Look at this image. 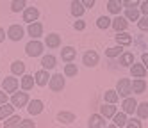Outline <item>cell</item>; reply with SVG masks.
I'll list each match as a JSON object with an SVG mask.
<instances>
[{
  "instance_id": "6da1fadb",
  "label": "cell",
  "mask_w": 148,
  "mask_h": 128,
  "mask_svg": "<svg viewBox=\"0 0 148 128\" xmlns=\"http://www.w3.org/2000/svg\"><path fill=\"white\" fill-rule=\"evenodd\" d=\"M25 52H27L29 57H38V55H41V53H43V45H41L38 39H32V41L27 43Z\"/></svg>"
},
{
  "instance_id": "7a4b0ae2",
  "label": "cell",
  "mask_w": 148,
  "mask_h": 128,
  "mask_svg": "<svg viewBox=\"0 0 148 128\" xmlns=\"http://www.w3.org/2000/svg\"><path fill=\"white\" fill-rule=\"evenodd\" d=\"M116 91H118L120 96H123V98H127V96H130L134 91H132V82L129 78H121L118 82V85H116Z\"/></svg>"
},
{
  "instance_id": "3957f363",
  "label": "cell",
  "mask_w": 148,
  "mask_h": 128,
  "mask_svg": "<svg viewBox=\"0 0 148 128\" xmlns=\"http://www.w3.org/2000/svg\"><path fill=\"white\" fill-rule=\"evenodd\" d=\"M27 101H29V94L27 93H13V98H11V103L14 105V107H23V105H27Z\"/></svg>"
},
{
  "instance_id": "277c9868",
  "label": "cell",
  "mask_w": 148,
  "mask_h": 128,
  "mask_svg": "<svg viewBox=\"0 0 148 128\" xmlns=\"http://www.w3.org/2000/svg\"><path fill=\"white\" fill-rule=\"evenodd\" d=\"M64 87V78H62V75H54V77H50V89L57 93V91H62Z\"/></svg>"
},
{
  "instance_id": "5b68a950",
  "label": "cell",
  "mask_w": 148,
  "mask_h": 128,
  "mask_svg": "<svg viewBox=\"0 0 148 128\" xmlns=\"http://www.w3.org/2000/svg\"><path fill=\"white\" fill-rule=\"evenodd\" d=\"M2 87H4L5 93H14L18 89V78H14V77H5L4 82H2Z\"/></svg>"
},
{
  "instance_id": "8992f818",
  "label": "cell",
  "mask_w": 148,
  "mask_h": 128,
  "mask_svg": "<svg viewBox=\"0 0 148 128\" xmlns=\"http://www.w3.org/2000/svg\"><path fill=\"white\" fill-rule=\"evenodd\" d=\"M7 36H9V39H13V41H20L23 37V29L20 25H11L9 30H7Z\"/></svg>"
},
{
  "instance_id": "52a82bcc",
  "label": "cell",
  "mask_w": 148,
  "mask_h": 128,
  "mask_svg": "<svg viewBox=\"0 0 148 128\" xmlns=\"http://www.w3.org/2000/svg\"><path fill=\"white\" fill-rule=\"evenodd\" d=\"M84 64H86L88 68H91V66H97L98 64V53L97 52H93V50H89V52H86L84 53Z\"/></svg>"
},
{
  "instance_id": "ba28073f",
  "label": "cell",
  "mask_w": 148,
  "mask_h": 128,
  "mask_svg": "<svg viewBox=\"0 0 148 128\" xmlns=\"http://www.w3.org/2000/svg\"><path fill=\"white\" fill-rule=\"evenodd\" d=\"M88 126H91V128H105V117H103L102 114H100V116H98V114L91 116Z\"/></svg>"
},
{
  "instance_id": "9c48e42d",
  "label": "cell",
  "mask_w": 148,
  "mask_h": 128,
  "mask_svg": "<svg viewBox=\"0 0 148 128\" xmlns=\"http://www.w3.org/2000/svg\"><path fill=\"white\" fill-rule=\"evenodd\" d=\"M39 16V11L36 7H27L25 13H23V21H27V23H32V21H36Z\"/></svg>"
},
{
  "instance_id": "30bf717a",
  "label": "cell",
  "mask_w": 148,
  "mask_h": 128,
  "mask_svg": "<svg viewBox=\"0 0 148 128\" xmlns=\"http://www.w3.org/2000/svg\"><path fill=\"white\" fill-rule=\"evenodd\" d=\"M123 112L125 114H134V110L137 109V101L134 100V98H129V96H127V98L123 100Z\"/></svg>"
},
{
  "instance_id": "8fae6325",
  "label": "cell",
  "mask_w": 148,
  "mask_h": 128,
  "mask_svg": "<svg viewBox=\"0 0 148 128\" xmlns=\"http://www.w3.org/2000/svg\"><path fill=\"white\" fill-rule=\"evenodd\" d=\"M127 25H129V23H127V18H123V16H116L114 20H112V23H111V27L116 30V32H121V30H125L127 29Z\"/></svg>"
},
{
  "instance_id": "7c38bea8",
  "label": "cell",
  "mask_w": 148,
  "mask_h": 128,
  "mask_svg": "<svg viewBox=\"0 0 148 128\" xmlns=\"http://www.w3.org/2000/svg\"><path fill=\"white\" fill-rule=\"evenodd\" d=\"M130 73H132V77L136 78H145V75H146V68H145V64H132L130 66Z\"/></svg>"
},
{
  "instance_id": "4fadbf2b",
  "label": "cell",
  "mask_w": 148,
  "mask_h": 128,
  "mask_svg": "<svg viewBox=\"0 0 148 128\" xmlns=\"http://www.w3.org/2000/svg\"><path fill=\"white\" fill-rule=\"evenodd\" d=\"M27 32H29V36H32L34 39H38V37L41 36V32H43V27H41V23H36V21H32V23H29Z\"/></svg>"
},
{
  "instance_id": "5bb4252c",
  "label": "cell",
  "mask_w": 148,
  "mask_h": 128,
  "mask_svg": "<svg viewBox=\"0 0 148 128\" xmlns=\"http://www.w3.org/2000/svg\"><path fill=\"white\" fill-rule=\"evenodd\" d=\"M84 11H86V7H84V4L80 2V0H73V2H71V14L73 16L80 18L84 14Z\"/></svg>"
},
{
  "instance_id": "9a60e30c",
  "label": "cell",
  "mask_w": 148,
  "mask_h": 128,
  "mask_svg": "<svg viewBox=\"0 0 148 128\" xmlns=\"http://www.w3.org/2000/svg\"><path fill=\"white\" fill-rule=\"evenodd\" d=\"M75 55H77V52H75V48H71V46H66V48L61 50V57H62V61H66V62H71L73 59H75Z\"/></svg>"
},
{
  "instance_id": "2e32d148",
  "label": "cell",
  "mask_w": 148,
  "mask_h": 128,
  "mask_svg": "<svg viewBox=\"0 0 148 128\" xmlns=\"http://www.w3.org/2000/svg\"><path fill=\"white\" fill-rule=\"evenodd\" d=\"M41 110H43V101H41V100H32V101L29 103V112L32 114V116L41 114Z\"/></svg>"
},
{
  "instance_id": "e0dca14e",
  "label": "cell",
  "mask_w": 148,
  "mask_h": 128,
  "mask_svg": "<svg viewBox=\"0 0 148 128\" xmlns=\"http://www.w3.org/2000/svg\"><path fill=\"white\" fill-rule=\"evenodd\" d=\"M121 7H123L121 0H109V2H107V9H109V13H112V14H120Z\"/></svg>"
},
{
  "instance_id": "ac0fdd59",
  "label": "cell",
  "mask_w": 148,
  "mask_h": 128,
  "mask_svg": "<svg viewBox=\"0 0 148 128\" xmlns=\"http://www.w3.org/2000/svg\"><path fill=\"white\" fill-rule=\"evenodd\" d=\"M100 114L107 119V117H114V114H116V107H114V103H109V105H103V107H100Z\"/></svg>"
},
{
  "instance_id": "d6986e66",
  "label": "cell",
  "mask_w": 148,
  "mask_h": 128,
  "mask_svg": "<svg viewBox=\"0 0 148 128\" xmlns=\"http://www.w3.org/2000/svg\"><path fill=\"white\" fill-rule=\"evenodd\" d=\"M34 78H36V84L38 85H47L48 84V71L47 69H41V71H38L36 75H34Z\"/></svg>"
},
{
  "instance_id": "ffe728a7",
  "label": "cell",
  "mask_w": 148,
  "mask_h": 128,
  "mask_svg": "<svg viewBox=\"0 0 148 128\" xmlns=\"http://www.w3.org/2000/svg\"><path fill=\"white\" fill-rule=\"evenodd\" d=\"M13 110H14V105H13V103H11V105H9V103H4L2 107H0V121H4L5 117H9V116L13 114Z\"/></svg>"
},
{
  "instance_id": "44dd1931",
  "label": "cell",
  "mask_w": 148,
  "mask_h": 128,
  "mask_svg": "<svg viewBox=\"0 0 148 128\" xmlns=\"http://www.w3.org/2000/svg\"><path fill=\"white\" fill-rule=\"evenodd\" d=\"M34 82H36L34 77H30V75H23V77H22V89L23 91H30V89L34 87Z\"/></svg>"
},
{
  "instance_id": "7402d4cb",
  "label": "cell",
  "mask_w": 148,
  "mask_h": 128,
  "mask_svg": "<svg viewBox=\"0 0 148 128\" xmlns=\"http://www.w3.org/2000/svg\"><path fill=\"white\" fill-rule=\"evenodd\" d=\"M45 43H47L48 48H57L61 45V36H57V34H48Z\"/></svg>"
},
{
  "instance_id": "603a6c76",
  "label": "cell",
  "mask_w": 148,
  "mask_h": 128,
  "mask_svg": "<svg viewBox=\"0 0 148 128\" xmlns=\"http://www.w3.org/2000/svg\"><path fill=\"white\" fill-rule=\"evenodd\" d=\"M116 41H118V45L127 46V45H130V43H132V36H130V34H127V32H118V36H116Z\"/></svg>"
},
{
  "instance_id": "cb8c5ba5",
  "label": "cell",
  "mask_w": 148,
  "mask_h": 128,
  "mask_svg": "<svg viewBox=\"0 0 148 128\" xmlns=\"http://www.w3.org/2000/svg\"><path fill=\"white\" fill-rule=\"evenodd\" d=\"M41 66L45 69H54L56 68V57L54 55H45L43 61H41Z\"/></svg>"
},
{
  "instance_id": "d4e9b609",
  "label": "cell",
  "mask_w": 148,
  "mask_h": 128,
  "mask_svg": "<svg viewBox=\"0 0 148 128\" xmlns=\"http://www.w3.org/2000/svg\"><path fill=\"white\" fill-rule=\"evenodd\" d=\"M145 89H146V82L143 78H136L132 82V91L134 93H145Z\"/></svg>"
},
{
  "instance_id": "484cf974",
  "label": "cell",
  "mask_w": 148,
  "mask_h": 128,
  "mask_svg": "<svg viewBox=\"0 0 148 128\" xmlns=\"http://www.w3.org/2000/svg\"><path fill=\"white\" fill-rule=\"evenodd\" d=\"M120 64H121V66H132V64H134V53L125 52L123 55L120 57Z\"/></svg>"
},
{
  "instance_id": "4316f807",
  "label": "cell",
  "mask_w": 148,
  "mask_h": 128,
  "mask_svg": "<svg viewBox=\"0 0 148 128\" xmlns=\"http://www.w3.org/2000/svg\"><path fill=\"white\" fill-rule=\"evenodd\" d=\"M11 71H13L14 75H23V73H25V64H23L22 61H14V62L11 64Z\"/></svg>"
},
{
  "instance_id": "83f0119b",
  "label": "cell",
  "mask_w": 148,
  "mask_h": 128,
  "mask_svg": "<svg viewBox=\"0 0 148 128\" xmlns=\"http://www.w3.org/2000/svg\"><path fill=\"white\" fill-rule=\"evenodd\" d=\"M136 112H137V116H139L141 119H146V117H148V101H145V103H137Z\"/></svg>"
},
{
  "instance_id": "f1b7e54d",
  "label": "cell",
  "mask_w": 148,
  "mask_h": 128,
  "mask_svg": "<svg viewBox=\"0 0 148 128\" xmlns=\"http://www.w3.org/2000/svg\"><path fill=\"white\" fill-rule=\"evenodd\" d=\"M105 101L107 103H116L120 100V94H118V91H112V89H109V91H105Z\"/></svg>"
},
{
  "instance_id": "f546056e",
  "label": "cell",
  "mask_w": 148,
  "mask_h": 128,
  "mask_svg": "<svg viewBox=\"0 0 148 128\" xmlns=\"http://www.w3.org/2000/svg\"><path fill=\"white\" fill-rule=\"evenodd\" d=\"M57 119L61 123H73V121H75V114H71V112H59Z\"/></svg>"
},
{
  "instance_id": "4dcf8cb0",
  "label": "cell",
  "mask_w": 148,
  "mask_h": 128,
  "mask_svg": "<svg viewBox=\"0 0 148 128\" xmlns=\"http://www.w3.org/2000/svg\"><path fill=\"white\" fill-rule=\"evenodd\" d=\"M125 16H127V20L137 21V20H139V11H137L136 7H127V11H125Z\"/></svg>"
},
{
  "instance_id": "1f68e13d",
  "label": "cell",
  "mask_w": 148,
  "mask_h": 128,
  "mask_svg": "<svg viewBox=\"0 0 148 128\" xmlns=\"http://www.w3.org/2000/svg\"><path fill=\"white\" fill-rule=\"evenodd\" d=\"M114 126H127V117H125V112L114 114Z\"/></svg>"
},
{
  "instance_id": "d6a6232c",
  "label": "cell",
  "mask_w": 148,
  "mask_h": 128,
  "mask_svg": "<svg viewBox=\"0 0 148 128\" xmlns=\"http://www.w3.org/2000/svg\"><path fill=\"white\" fill-rule=\"evenodd\" d=\"M77 73H79L77 64H66V66H64V75H66V77H75Z\"/></svg>"
},
{
  "instance_id": "836d02e7",
  "label": "cell",
  "mask_w": 148,
  "mask_h": 128,
  "mask_svg": "<svg viewBox=\"0 0 148 128\" xmlns=\"http://www.w3.org/2000/svg\"><path fill=\"white\" fill-rule=\"evenodd\" d=\"M111 23H112V20H109L107 16H100V18L97 20L98 29H107V27H111Z\"/></svg>"
},
{
  "instance_id": "e575fe53",
  "label": "cell",
  "mask_w": 148,
  "mask_h": 128,
  "mask_svg": "<svg viewBox=\"0 0 148 128\" xmlns=\"http://www.w3.org/2000/svg\"><path fill=\"white\" fill-rule=\"evenodd\" d=\"M11 9L14 11V13H20L22 9H25V0H13Z\"/></svg>"
},
{
  "instance_id": "d590c367",
  "label": "cell",
  "mask_w": 148,
  "mask_h": 128,
  "mask_svg": "<svg viewBox=\"0 0 148 128\" xmlns=\"http://www.w3.org/2000/svg\"><path fill=\"white\" fill-rule=\"evenodd\" d=\"M120 53H121V45L112 46V48H109V50H105V55H107V57H116V55H120Z\"/></svg>"
},
{
  "instance_id": "8d00e7d4",
  "label": "cell",
  "mask_w": 148,
  "mask_h": 128,
  "mask_svg": "<svg viewBox=\"0 0 148 128\" xmlns=\"http://www.w3.org/2000/svg\"><path fill=\"white\" fill-rule=\"evenodd\" d=\"M20 123H22L20 116H13L11 119H7V121L4 123V126H20Z\"/></svg>"
},
{
  "instance_id": "74e56055",
  "label": "cell",
  "mask_w": 148,
  "mask_h": 128,
  "mask_svg": "<svg viewBox=\"0 0 148 128\" xmlns=\"http://www.w3.org/2000/svg\"><path fill=\"white\" fill-rule=\"evenodd\" d=\"M137 27H139L141 30H148V14L141 20H137Z\"/></svg>"
},
{
  "instance_id": "f35d334b",
  "label": "cell",
  "mask_w": 148,
  "mask_h": 128,
  "mask_svg": "<svg viewBox=\"0 0 148 128\" xmlns=\"http://www.w3.org/2000/svg\"><path fill=\"white\" fill-rule=\"evenodd\" d=\"M127 126L129 128H141V123L137 119H130V121H127Z\"/></svg>"
},
{
  "instance_id": "ab89813d",
  "label": "cell",
  "mask_w": 148,
  "mask_h": 128,
  "mask_svg": "<svg viewBox=\"0 0 148 128\" xmlns=\"http://www.w3.org/2000/svg\"><path fill=\"white\" fill-rule=\"evenodd\" d=\"M139 4V0H125L123 2V7H136Z\"/></svg>"
},
{
  "instance_id": "60d3db41",
  "label": "cell",
  "mask_w": 148,
  "mask_h": 128,
  "mask_svg": "<svg viewBox=\"0 0 148 128\" xmlns=\"http://www.w3.org/2000/svg\"><path fill=\"white\" fill-rule=\"evenodd\" d=\"M20 126H25V128H34V121H29V119H22Z\"/></svg>"
},
{
  "instance_id": "b9f144b4",
  "label": "cell",
  "mask_w": 148,
  "mask_h": 128,
  "mask_svg": "<svg viewBox=\"0 0 148 128\" xmlns=\"http://www.w3.org/2000/svg\"><path fill=\"white\" fill-rule=\"evenodd\" d=\"M75 29H77V30H84V29H86V23L79 20V21H75Z\"/></svg>"
},
{
  "instance_id": "7bdbcfd3",
  "label": "cell",
  "mask_w": 148,
  "mask_h": 128,
  "mask_svg": "<svg viewBox=\"0 0 148 128\" xmlns=\"http://www.w3.org/2000/svg\"><path fill=\"white\" fill-rule=\"evenodd\" d=\"M4 103H7V94L4 91H0V105H4Z\"/></svg>"
},
{
  "instance_id": "ee69618b",
  "label": "cell",
  "mask_w": 148,
  "mask_h": 128,
  "mask_svg": "<svg viewBox=\"0 0 148 128\" xmlns=\"http://www.w3.org/2000/svg\"><path fill=\"white\" fill-rule=\"evenodd\" d=\"M80 2L84 4V7H93L95 5V0H80Z\"/></svg>"
},
{
  "instance_id": "f6af8a7d",
  "label": "cell",
  "mask_w": 148,
  "mask_h": 128,
  "mask_svg": "<svg viewBox=\"0 0 148 128\" xmlns=\"http://www.w3.org/2000/svg\"><path fill=\"white\" fill-rule=\"evenodd\" d=\"M141 11H143L145 14H148V0H146V2H143V4H141Z\"/></svg>"
},
{
  "instance_id": "bcb514c9",
  "label": "cell",
  "mask_w": 148,
  "mask_h": 128,
  "mask_svg": "<svg viewBox=\"0 0 148 128\" xmlns=\"http://www.w3.org/2000/svg\"><path fill=\"white\" fill-rule=\"evenodd\" d=\"M141 59H143V64H145V68L148 69V53H143V57H141Z\"/></svg>"
},
{
  "instance_id": "7dc6e473",
  "label": "cell",
  "mask_w": 148,
  "mask_h": 128,
  "mask_svg": "<svg viewBox=\"0 0 148 128\" xmlns=\"http://www.w3.org/2000/svg\"><path fill=\"white\" fill-rule=\"evenodd\" d=\"M4 37H5V32H4V29H2V27H0V43L4 41Z\"/></svg>"
}]
</instances>
